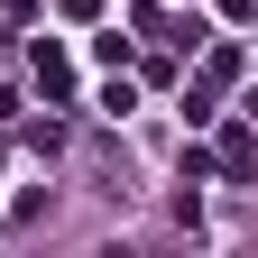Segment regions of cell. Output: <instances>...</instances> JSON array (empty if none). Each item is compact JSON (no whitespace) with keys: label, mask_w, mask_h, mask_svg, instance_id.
<instances>
[{"label":"cell","mask_w":258,"mask_h":258,"mask_svg":"<svg viewBox=\"0 0 258 258\" xmlns=\"http://www.w3.org/2000/svg\"><path fill=\"white\" fill-rule=\"evenodd\" d=\"M28 64H37V83L55 92V102H64V92H74V55H64L55 37H37V55H28Z\"/></svg>","instance_id":"1"},{"label":"cell","mask_w":258,"mask_h":258,"mask_svg":"<svg viewBox=\"0 0 258 258\" xmlns=\"http://www.w3.org/2000/svg\"><path fill=\"white\" fill-rule=\"evenodd\" d=\"M64 10H74V19H92V0H64Z\"/></svg>","instance_id":"3"},{"label":"cell","mask_w":258,"mask_h":258,"mask_svg":"<svg viewBox=\"0 0 258 258\" xmlns=\"http://www.w3.org/2000/svg\"><path fill=\"white\" fill-rule=\"evenodd\" d=\"M212 157H221V175H249V166H258V139H249V129H231Z\"/></svg>","instance_id":"2"}]
</instances>
